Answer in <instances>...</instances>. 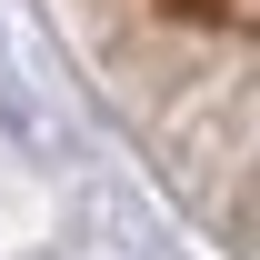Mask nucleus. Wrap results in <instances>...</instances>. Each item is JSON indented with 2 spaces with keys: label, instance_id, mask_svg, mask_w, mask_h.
I'll return each instance as SVG.
<instances>
[{
  "label": "nucleus",
  "instance_id": "f257e3e1",
  "mask_svg": "<svg viewBox=\"0 0 260 260\" xmlns=\"http://www.w3.org/2000/svg\"><path fill=\"white\" fill-rule=\"evenodd\" d=\"M180 10H230V0H180Z\"/></svg>",
  "mask_w": 260,
  "mask_h": 260
}]
</instances>
